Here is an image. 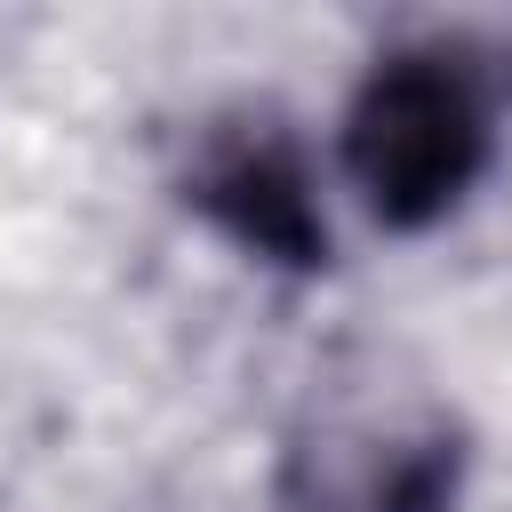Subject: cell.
<instances>
[{
	"label": "cell",
	"instance_id": "obj_3",
	"mask_svg": "<svg viewBox=\"0 0 512 512\" xmlns=\"http://www.w3.org/2000/svg\"><path fill=\"white\" fill-rule=\"evenodd\" d=\"M288 488L312 512H456L464 440H456V424L424 416V424L360 440V448H296Z\"/></svg>",
	"mask_w": 512,
	"mask_h": 512
},
{
	"label": "cell",
	"instance_id": "obj_1",
	"mask_svg": "<svg viewBox=\"0 0 512 512\" xmlns=\"http://www.w3.org/2000/svg\"><path fill=\"white\" fill-rule=\"evenodd\" d=\"M344 168L376 224H440L488 168V96L456 48H392L344 112Z\"/></svg>",
	"mask_w": 512,
	"mask_h": 512
},
{
	"label": "cell",
	"instance_id": "obj_2",
	"mask_svg": "<svg viewBox=\"0 0 512 512\" xmlns=\"http://www.w3.org/2000/svg\"><path fill=\"white\" fill-rule=\"evenodd\" d=\"M184 200L248 256L280 264V272H320L328 264V216L312 200V168L296 152V136L272 112H240L216 120L192 144L184 168Z\"/></svg>",
	"mask_w": 512,
	"mask_h": 512
}]
</instances>
